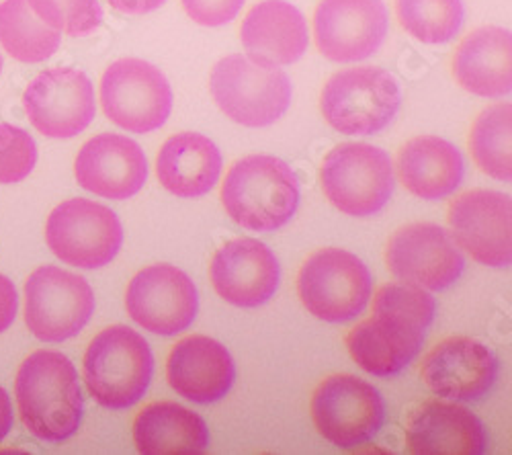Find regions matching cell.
I'll list each match as a JSON object with an SVG mask.
<instances>
[{
    "mask_svg": "<svg viewBox=\"0 0 512 455\" xmlns=\"http://www.w3.org/2000/svg\"><path fill=\"white\" fill-rule=\"evenodd\" d=\"M435 312L437 302L426 289L404 281L386 283L373 298V316L347 335L351 357L371 376H398L418 357Z\"/></svg>",
    "mask_w": 512,
    "mask_h": 455,
    "instance_id": "1",
    "label": "cell"
},
{
    "mask_svg": "<svg viewBox=\"0 0 512 455\" xmlns=\"http://www.w3.org/2000/svg\"><path fill=\"white\" fill-rule=\"evenodd\" d=\"M15 396L21 421L33 437L60 443L78 431L82 392L78 371L64 353H31L17 371Z\"/></svg>",
    "mask_w": 512,
    "mask_h": 455,
    "instance_id": "2",
    "label": "cell"
},
{
    "mask_svg": "<svg viewBox=\"0 0 512 455\" xmlns=\"http://www.w3.org/2000/svg\"><path fill=\"white\" fill-rule=\"evenodd\" d=\"M222 203L238 226L273 232L295 216L300 183L281 158L250 154L230 167L222 185Z\"/></svg>",
    "mask_w": 512,
    "mask_h": 455,
    "instance_id": "3",
    "label": "cell"
},
{
    "mask_svg": "<svg viewBox=\"0 0 512 455\" xmlns=\"http://www.w3.org/2000/svg\"><path fill=\"white\" fill-rule=\"evenodd\" d=\"M84 384L105 408L123 410L138 404L154 376L148 341L130 326H109L91 341L82 361Z\"/></svg>",
    "mask_w": 512,
    "mask_h": 455,
    "instance_id": "4",
    "label": "cell"
},
{
    "mask_svg": "<svg viewBox=\"0 0 512 455\" xmlns=\"http://www.w3.org/2000/svg\"><path fill=\"white\" fill-rule=\"evenodd\" d=\"M209 91L213 101L244 128H267L279 121L293 97L289 76L273 64L232 54L211 70Z\"/></svg>",
    "mask_w": 512,
    "mask_h": 455,
    "instance_id": "5",
    "label": "cell"
},
{
    "mask_svg": "<svg viewBox=\"0 0 512 455\" xmlns=\"http://www.w3.org/2000/svg\"><path fill=\"white\" fill-rule=\"evenodd\" d=\"M402 105L398 80L383 68L361 66L336 72L322 89L320 109L330 126L347 136L386 130Z\"/></svg>",
    "mask_w": 512,
    "mask_h": 455,
    "instance_id": "6",
    "label": "cell"
},
{
    "mask_svg": "<svg viewBox=\"0 0 512 455\" xmlns=\"http://www.w3.org/2000/svg\"><path fill=\"white\" fill-rule=\"evenodd\" d=\"M322 189L338 212L369 218L386 208L394 193V164L371 144H340L322 162Z\"/></svg>",
    "mask_w": 512,
    "mask_h": 455,
    "instance_id": "7",
    "label": "cell"
},
{
    "mask_svg": "<svg viewBox=\"0 0 512 455\" xmlns=\"http://www.w3.org/2000/svg\"><path fill=\"white\" fill-rule=\"evenodd\" d=\"M297 294L310 314L340 324L357 318L367 308L373 279L357 255L343 248H322L302 265Z\"/></svg>",
    "mask_w": 512,
    "mask_h": 455,
    "instance_id": "8",
    "label": "cell"
},
{
    "mask_svg": "<svg viewBox=\"0 0 512 455\" xmlns=\"http://www.w3.org/2000/svg\"><path fill=\"white\" fill-rule=\"evenodd\" d=\"M95 312L91 283L60 267H39L25 283V324L35 339L62 343L76 337Z\"/></svg>",
    "mask_w": 512,
    "mask_h": 455,
    "instance_id": "9",
    "label": "cell"
},
{
    "mask_svg": "<svg viewBox=\"0 0 512 455\" xmlns=\"http://www.w3.org/2000/svg\"><path fill=\"white\" fill-rule=\"evenodd\" d=\"M105 115L132 134L160 130L173 111V89L166 76L140 58L113 62L101 78Z\"/></svg>",
    "mask_w": 512,
    "mask_h": 455,
    "instance_id": "10",
    "label": "cell"
},
{
    "mask_svg": "<svg viewBox=\"0 0 512 455\" xmlns=\"http://www.w3.org/2000/svg\"><path fill=\"white\" fill-rule=\"evenodd\" d=\"M46 240L52 253L78 269L109 265L123 244V226L113 210L91 199H68L50 214Z\"/></svg>",
    "mask_w": 512,
    "mask_h": 455,
    "instance_id": "11",
    "label": "cell"
},
{
    "mask_svg": "<svg viewBox=\"0 0 512 455\" xmlns=\"http://www.w3.org/2000/svg\"><path fill=\"white\" fill-rule=\"evenodd\" d=\"M318 433L336 447L353 449L371 441L386 421V402L377 388L355 376H330L312 396Z\"/></svg>",
    "mask_w": 512,
    "mask_h": 455,
    "instance_id": "12",
    "label": "cell"
},
{
    "mask_svg": "<svg viewBox=\"0 0 512 455\" xmlns=\"http://www.w3.org/2000/svg\"><path fill=\"white\" fill-rule=\"evenodd\" d=\"M31 126L48 138L66 140L87 130L97 113L91 78L74 68L39 72L23 93Z\"/></svg>",
    "mask_w": 512,
    "mask_h": 455,
    "instance_id": "13",
    "label": "cell"
},
{
    "mask_svg": "<svg viewBox=\"0 0 512 455\" xmlns=\"http://www.w3.org/2000/svg\"><path fill=\"white\" fill-rule=\"evenodd\" d=\"M125 308L148 333L175 337L187 330L197 316V287L175 265H152L127 285Z\"/></svg>",
    "mask_w": 512,
    "mask_h": 455,
    "instance_id": "14",
    "label": "cell"
},
{
    "mask_svg": "<svg viewBox=\"0 0 512 455\" xmlns=\"http://www.w3.org/2000/svg\"><path fill=\"white\" fill-rule=\"evenodd\" d=\"M451 236L480 265L502 269L512 261V201L500 191L474 189L449 205Z\"/></svg>",
    "mask_w": 512,
    "mask_h": 455,
    "instance_id": "15",
    "label": "cell"
},
{
    "mask_svg": "<svg viewBox=\"0 0 512 455\" xmlns=\"http://www.w3.org/2000/svg\"><path fill=\"white\" fill-rule=\"evenodd\" d=\"M390 27L383 0H322L314 13V39L320 54L349 64L371 58Z\"/></svg>",
    "mask_w": 512,
    "mask_h": 455,
    "instance_id": "16",
    "label": "cell"
},
{
    "mask_svg": "<svg viewBox=\"0 0 512 455\" xmlns=\"http://www.w3.org/2000/svg\"><path fill=\"white\" fill-rule=\"evenodd\" d=\"M386 263L394 277L441 292L463 273L465 259L451 232L437 224L416 222L394 232L386 248Z\"/></svg>",
    "mask_w": 512,
    "mask_h": 455,
    "instance_id": "17",
    "label": "cell"
},
{
    "mask_svg": "<svg viewBox=\"0 0 512 455\" xmlns=\"http://www.w3.org/2000/svg\"><path fill=\"white\" fill-rule=\"evenodd\" d=\"M209 277L218 296L236 308H259L279 287V261L256 238H236L213 255Z\"/></svg>",
    "mask_w": 512,
    "mask_h": 455,
    "instance_id": "18",
    "label": "cell"
},
{
    "mask_svg": "<svg viewBox=\"0 0 512 455\" xmlns=\"http://www.w3.org/2000/svg\"><path fill=\"white\" fill-rule=\"evenodd\" d=\"M82 189L99 197L123 201L142 191L148 179V160L140 144L119 134H101L84 144L74 162Z\"/></svg>",
    "mask_w": 512,
    "mask_h": 455,
    "instance_id": "19",
    "label": "cell"
},
{
    "mask_svg": "<svg viewBox=\"0 0 512 455\" xmlns=\"http://www.w3.org/2000/svg\"><path fill=\"white\" fill-rule=\"evenodd\" d=\"M498 378V359L480 341L451 337L422 361V380L437 396L472 402L490 392Z\"/></svg>",
    "mask_w": 512,
    "mask_h": 455,
    "instance_id": "20",
    "label": "cell"
},
{
    "mask_svg": "<svg viewBox=\"0 0 512 455\" xmlns=\"http://www.w3.org/2000/svg\"><path fill=\"white\" fill-rule=\"evenodd\" d=\"M166 378L179 396L197 404H211L232 390L236 365L220 341L193 335L179 341L170 351Z\"/></svg>",
    "mask_w": 512,
    "mask_h": 455,
    "instance_id": "21",
    "label": "cell"
},
{
    "mask_svg": "<svg viewBox=\"0 0 512 455\" xmlns=\"http://www.w3.org/2000/svg\"><path fill=\"white\" fill-rule=\"evenodd\" d=\"M406 441L416 455H482L488 449L486 427L474 412L443 400L412 410Z\"/></svg>",
    "mask_w": 512,
    "mask_h": 455,
    "instance_id": "22",
    "label": "cell"
},
{
    "mask_svg": "<svg viewBox=\"0 0 512 455\" xmlns=\"http://www.w3.org/2000/svg\"><path fill=\"white\" fill-rule=\"evenodd\" d=\"M240 39L250 58L289 66L308 52V21L300 9L285 0H263L244 17Z\"/></svg>",
    "mask_w": 512,
    "mask_h": 455,
    "instance_id": "23",
    "label": "cell"
},
{
    "mask_svg": "<svg viewBox=\"0 0 512 455\" xmlns=\"http://www.w3.org/2000/svg\"><path fill=\"white\" fill-rule=\"evenodd\" d=\"M512 37L502 27H480L465 35L453 58L459 87L484 99H502L512 91Z\"/></svg>",
    "mask_w": 512,
    "mask_h": 455,
    "instance_id": "24",
    "label": "cell"
},
{
    "mask_svg": "<svg viewBox=\"0 0 512 455\" xmlns=\"http://www.w3.org/2000/svg\"><path fill=\"white\" fill-rule=\"evenodd\" d=\"M160 185L177 197L207 195L222 175V154L207 136L183 132L170 136L156 158Z\"/></svg>",
    "mask_w": 512,
    "mask_h": 455,
    "instance_id": "25",
    "label": "cell"
},
{
    "mask_svg": "<svg viewBox=\"0 0 512 455\" xmlns=\"http://www.w3.org/2000/svg\"><path fill=\"white\" fill-rule=\"evenodd\" d=\"M398 175L412 195L426 201L445 199L463 181V156L439 136H418L400 150Z\"/></svg>",
    "mask_w": 512,
    "mask_h": 455,
    "instance_id": "26",
    "label": "cell"
},
{
    "mask_svg": "<svg viewBox=\"0 0 512 455\" xmlns=\"http://www.w3.org/2000/svg\"><path fill=\"white\" fill-rule=\"evenodd\" d=\"M134 441L144 455H201L209 449V429L177 402H152L134 421Z\"/></svg>",
    "mask_w": 512,
    "mask_h": 455,
    "instance_id": "27",
    "label": "cell"
},
{
    "mask_svg": "<svg viewBox=\"0 0 512 455\" xmlns=\"http://www.w3.org/2000/svg\"><path fill=\"white\" fill-rule=\"evenodd\" d=\"M60 41V31L35 17L27 0L0 3V44L13 60L23 64L46 62L58 52Z\"/></svg>",
    "mask_w": 512,
    "mask_h": 455,
    "instance_id": "28",
    "label": "cell"
},
{
    "mask_svg": "<svg viewBox=\"0 0 512 455\" xmlns=\"http://www.w3.org/2000/svg\"><path fill=\"white\" fill-rule=\"evenodd\" d=\"M512 134V105L498 103L484 109L469 134V150L478 169L496 181L512 179L510 136Z\"/></svg>",
    "mask_w": 512,
    "mask_h": 455,
    "instance_id": "29",
    "label": "cell"
},
{
    "mask_svg": "<svg viewBox=\"0 0 512 455\" xmlns=\"http://www.w3.org/2000/svg\"><path fill=\"white\" fill-rule=\"evenodd\" d=\"M396 15L406 33L429 46L455 39L465 19L461 0H396Z\"/></svg>",
    "mask_w": 512,
    "mask_h": 455,
    "instance_id": "30",
    "label": "cell"
},
{
    "mask_svg": "<svg viewBox=\"0 0 512 455\" xmlns=\"http://www.w3.org/2000/svg\"><path fill=\"white\" fill-rule=\"evenodd\" d=\"M27 5L48 27L72 37L91 35L103 23L99 0H27Z\"/></svg>",
    "mask_w": 512,
    "mask_h": 455,
    "instance_id": "31",
    "label": "cell"
},
{
    "mask_svg": "<svg viewBox=\"0 0 512 455\" xmlns=\"http://www.w3.org/2000/svg\"><path fill=\"white\" fill-rule=\"evenodd\" d=\"M37 162L35 140L11 123H0V185L21 183Z\"/></svg>",
    "mask_w": 512,
    "mask_h": 455,
    "instance_id": "32",
    "label": "cell"
},
{
    "mask_svg": "<svg viewBox=\"0 0 512 455\" xmlns=\"http://www.w3.org/2000/svg\"><path fill=\"white\" fill-rule=\"evenodd\" d=\"M189 19L203 27H220L238 17L244 0H181Z\"/></svg>",
    "mask_w": 512,
    "mask_h": 455,
    "instance_id": "33",
    "label": "cell"
},
{
    "mask_svg": "<svg viewBox=\"0 0 512 455\" xmlns=\"http://www.w3.org/2000/svg\"><path fill=\"white\" fill-rule=\"evenodd\" d=\"M17 310H19L17 289L7 275L0 273V333H5V330L15 322Z\"/></svg>",
    "mask_w": 512,
    "mask_h": 455,
    "instance_id": "34",
    "label": "cell"
},
{
    "mask_svg": "<svg viewBox=\"0 0 512 455\" xmlns=\"http://www.w3.org/2000/svg\"><path fill=\"white\" fill-rule=\"evenodd\" d=\"M166 0H109V5L123 15H146L160 9Z\"/></svg>",
    "mask_w": 512,
    "mask_h": 455,
    "instance_id": "35",
    "label": "cell"
},
{
    "mask_svg": "<svg viewBox=\"0 0 512 455\" xmlns=\"http://www.w3.org/2000/svg\"><path fill=\"white\" fill-rule=\"evenodd\" d=\"M15 417H13V404L7 394V390L0 386V441H3L11 429H13Z\"/></svg>",
    "mask_w": 512,
    "mask_h": 455,
    "instance_id": "36",
    "label": "cell"
},
{
    "mask_svg": "<svg viewBox=\"0 0 512 455\" xmlns=\"http://www.w3.org/2000/svg\"><path fill=\"white\" fill-rule=\"evenodd\" d=\"M0 72H3V56H0Z\"/></svg>",
    "mask_w": 512,
    "mask_h": 455,
    "instance_id": "37",
    "label": "cell"
}]
</instances>
